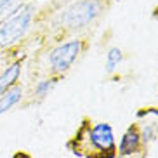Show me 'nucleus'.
<instances>
[{
    "instance_id": "4",
    "label": "nucleus",
    "mask_w": 158,
    "mask_h": 158,
    "mask_svg": "<svg viewBox=\"0 0 158 158\" xmlns=\"http://www.w3.org/2000/svg\"><path fill=\"white\" fill-rule=\"evenodd\" d=\"M35 16H37V5L33 2H26L7 21L0 24V49H10L24 40L30 30L33 28Z\"/></svg>"
},
{
    "instance_id": "12",
    "label": "nucleus",
    "mask_w": 158,
    "mask_h": 158,
    "mask_svg": "<svg viewBox=\"0 0 158 158\" xmlns=\"http://www.w3.org/2000/svg\"><path fill=\"white\" fill-rule=\"evenodd\" d=\"M12 158H33V156L28 151H16V153L12 155Z\"/></svg>"
},
{
    "instance_id": "11",
    "label": "nucleus",
    "mask_w": 158,
    "mask_h": 158,
    "mask_svg": "<svg viewBox=\"0 0 158 158\" xmlns=\"http://www.w3.org/2000/svg\"><path fill=\"white\" fill-rule=\"evenodd\" d=\"M156 137H158V125H155V123H146L144 127H141V139H143L146 148H148V144H151Z\"/></svg>"
},
{
    "instance_id": "2",
    "label": "nucleus",
    "mask_w": 158,
    "mask_h": 158,
    "mask_svg": "<svg viewBox=\"0 0 158 158\" xmlns=\"http://www.w3.org/2000/svg\"><path fill=\"white\" fill-rule=\"evenodd\" d=\"M115 0H70L57 12L56 26L64 35L77 37L92 28L108 14Z\"/></svg>"
},
{
    "instance_id": "13",
    "label": "nucleus",
    "mask_w": 158,
    "mask_h": 158,
    "mask_svg": "<svg viewBox=\"0 0 158 158\" xmlns=\"http://www.w3.org/2000/svg\"><path fill=\"white\" fill-rule=\"evenodd\" d=\"M153 18H155V19H158V5L153 9Z\"/></svg>"
},
{
    "instance_id": "8",
    "label": "nucleus",
    "mask_w": 158,
    "mask_h": 158,
    "mask_svg": "<svg viewBox=\"0 0 158 158\" xmlns=\"http://www.w3.org/2000/svg\"><path fill=\"white\" fill-rule=\"evenodd\" d=\"M59 77H52V75H49V77H45V78H42L40 82H37L35 84V87H33V96L37 99H45L49 94H51V90L57 85V82H59Z\"/></svg>"
},
{
    "instance_id": "5",
    "label": "nucleus",
    "mask_w": 158,
    "mask_h": 158,
    "mask_svg": "<svg viewBox=\"0 0 158 158\" xmlns=\"http://www.w3.org/2000/svg\"><path fill=\"white\" fill-rule=\"evenodd\" d=\"M116 158H146V146L141 139V125L130 123L116 144Z\"/></svg>"
},
{
    "instance_id": "3",
    "label": "nucleus",
    "mask_w": 158,
    "mask_h": 158,
    "mask_svg": "<svg viewBox=\"0 0 158 158\" xmlns=\"http://www.w3.org/2000/svg\"><path fill=\"white\" fill-rule=\"evenodd\" d=\"M89 47V40L82 35L66 38L64 42H57L47 54V66L49 75L52 77H63L64 73L73 68V64L82 57Z\"/></svg>"
},
{
    "instance_id": "6",
    "label": "nucleus",
    "mask_w": 158,
    "mask_h": 158,
    "mask_svg": "<svg viewBox=\"0 0 158 158\" xmlns=\"http://www.w3.org/2000/svg\"><path fill=\"white\" fill-rule=\"evenodd\" d=\"M21 70H23V61L18 59L12 64H9L2 73H0V96L5 94L7 90L19 84V77H21Z\"/></svg>"
},
{
    "instance_id": "9",
    "label": "nucleus",
    "mask_w": 158,
    "mask_h": 158,
    "mask_svg": "<svg viewBox=\"0 0 158 158\" xmlns=\"http://www.w3.org/2000/svg\"><path fill=\"white\" fill-rule=\"evenodd\" d=\"M122 61H123V51H122L120 47H110L106 52V63H104L106 73L111 75L122 64Z\"/></svg>"
},
{
    "instance_id": "10",
    "label": "nucleus",
    "mask_w": 158,
    "mask_h": 158,
    "mask_svg": "<svg viewBox=\"0 0 158 158\" xmlns=\"http://www.w3.org/2000/svg\"><path fill=\"white\" fill-rule=\"evenodd\" d=\"M23 5L21 0H0V24L7 21Z\"/></svg>"
},
{
    "instance_id": "1",
    "label": "nucleus",
    "mask_w": 158,
    "mask_h": 158,
    "mask_svg": "<svg viewBox=\"0 0 158 158\" xmlns=\"http://www.w3.org/2000/svg\"><path fill=\"white\" fill-rule=\"evenodd\" d=\"M66 148L78 158H116L115 130L108 122H92L84 116Z\"/></svg>"
},
{
    "instance_id": "7",
    "label": "nucleus",
    "mask_w": 158,
    "mask_h": 158,
    "mask_svg": "<svg viewBox=\"0 0 158 158\" xmlns=\"http://www.w3.org/2000/svg\"><path fill=\"white\" fill-rule=\"evenodd\" d=\"M23 98H24V89L21 84L14 85L10 90L2 94L0 96V115H4L9 110H12L14 106H18L19 102L23 101Z\"/></svg>"
}]
</instances>
